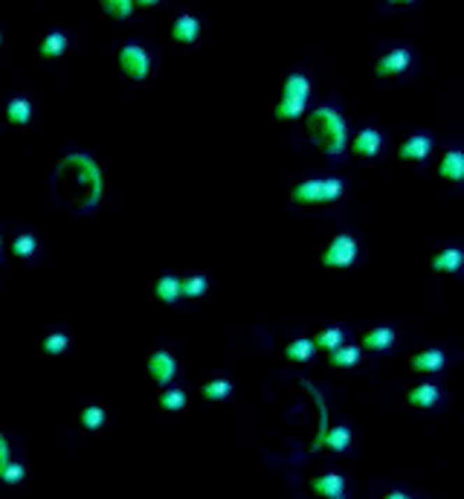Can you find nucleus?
Instances as JSON below:
<instances>
[{"mask_svg": "<svg viewBox=\"0 0 464 499\" xmlns=\"http://www.w3.org/2000/svg\"><path fill=\"white\" fill-rule=\"evenodd\" d=\"M380 148H383V137H380V131H375V128L357 131V137L351 140V151L357 157H377Z\"/></svg>", "mask_w": 464, "mask_h": 499, "instance_id": "obj_9", "label": "nucleus"}, {"mask_svg": "<svg viewBox=\"0 0 464 499\" xmlns=\"http://www.w3.org/2000/svg\"><path fill=\"white\" fill-rule=\"evenodd\" d=\"M305 108H307V102L284 99V96H282V102L276 105L273 117H276V120H282V122H293V120H302V117H305Z\"/></svg>", "mask_w": 464, "mask_h": 499, "instance_id": "obj_21", "label": "nucleus"}, {"mask_svg": "<svg viewBox=\"0 0 464 499\" xmlns=\"http://www.w3.org/2000/svg\"><path fill=\"white\" fill-rule=\"evenodd\" d=\"M348 444H351V430H348V427H334V430H328V435H325V447H331V450L342 453Z\"/></svg>", "mask_w": 464, "mask_h": 499, "instance_id": "obj_28", "label": "nucleus"}, {"mask_svg": "<svg viewBox=\"0 0 464 499\" xmlns=\"http://www.w3.org/2000/svg\"><path fill=\"white\" fill-rule=\"evenodd\" d=\"M438 398H441V392H438L435 383H421V386L409 389V395H406V400H409L412 407H418V410L435 407V404H438Z\"/></svg>", "mask_w": 464, "mask_h": 499, "instance_id": "obj_17", "label": "nucleus"}, {"mask_svg": "<svg viewBox=\"0 0 464 499\" xmlns=\"http://www.w3.org/2000/svg\"><path fill=\"white\" fill-rule=\"evenodd\" d=\"M284 99H296V102H307L311 99V82L302 73H290L284 79Z\"/></svg>", "mask_w": 464, "mask_h": 499, "instance_id": "obj_16", "label": "nucleus"}, {"mask_svg": "<svg viewBox=\"0 0 464 499\" xmlns=\"http://www.w3.org/2000/svg\"><path fill=\"white\" fill-rule=\"evenodd\" d=\"M154 296H157L160 302H166V305L177 302L180 299V276H174V273L160 276L157 284H154Z\"/></svg>", "mask_w": 464, "mask_h": 499, "instance_id": "obj_18", "label": "nucleus"}, {"mask_svg": "<svg viewBox=\"0 0 464 499\" xmlns=\"http://www.w3.org/2000/svg\"><path fill=\"white\" fill-rule=\"evenodd\" d=\"M360 345H340V349H334L331 352V357H328V363H331L334 369H351V366H357L360 363Z\"/></svg>", "mask_w": 464, "mask_h": 499, "instance_id": "obj_19", "label": "nucleus"}, {"mask_svg": "<svg viewBox=\"0 0 464 499\" xmlns=\"http://www.w3.org/2000/svg\"><path fill=\"white\" fill-rule=\"evenodd\" d=\"M102 189H105L102 168L87 154H67L52 175L55 201L73 209V212H90L102 201Z\"/></svg>", "mask_w": 464, "mask_h": 499, "instance_id": "obj_1", "label": "nucleus"}, {"mask_svg": "<svg viewBox=\"0 0 464 499\" xmlns=\"http://www.w3.org/2000/svg\"><path fill=\"white\" fill-rule=\"evenodd\" d=\"M148 375L154 377L157 386H168V383L174 380V375H177V360H174L168 352H154L148 357Z\"/></svg>", "mask_w": 464, "mask_h": 499, "instance_id": "obj_6", "label": "nucleus"}, {"mask_svg": "<svg viewBox=\"0 0 464 499\" xmlns=\"http://www.w3.org/2000/svg\"><path fill=\"white\" fill-rule=\"evenodd\" d=\"M35 249H38V241H35V236H29V233H21V236L12 241V253H15L17 259H32Z\"/></svg>", "mask_w": 464, "mask_h": 499, "instance_id": "obj_29", "label": "nucleus"}, {"mask_svg": "<svg viewBox=\"0 0 464 499\" xmlns=\"http://www.w3.org/2000/svg\"><path fill=\"white\" fill-rule=\"evenodd\" d=\"M0 44H3V35H0Z\"/></svg>", "mask_w": 464, "mask_h": 499, "instance_id": "obj_37", "label": "nucleus"}, {"mask_svg": "<svg viewBox=\"0 0 464 499\" xmlns=\"http://www.w3.org/2000/svg\"><path fill=\"white\" fill-rule=\"evenodd\" d=\"M311 340H314V349H322V352L331 354L334 349H340V345H342L345 331L334 325V328H325V331H319V334H317V337H311Z\"/></svg>", "mask_w": 464, "mask_h": 499, "instance_id": "obj_22", "label": "nucleus"}, {"mask_svg": "<svg viewBox=\"0 0 464 499\" xmlns=\"http://www.w3.org/2000/svg\"><path fill=\"white\" fill-rule=\"evenodd\" d=\"M206 291H209V279L201 273L180 279V296H186V299H201Z\"/></svg>", "mask_w": 464, "mask_h": 499, "instance_id": "obj_25", "label": "nucleus"}, {"mask_svg": "<svg viewBox=\"0 0 464 499\" xmlns=\"http://www.w3.org/2000/svg\"><path fill=\"white\" fill-rule=\"evenodd\" d=\"M67 345H70V337H67V334L52 331V334H47V340H44V352H47V354H61V352H67Z\"/></svg>", "mask_w": 464, "mask_h": 499, "instance_id": "obj_32", "label": "nucleus"}, {"mask_svg": "<svg viewBox=\"0 0 464 499\" xmlns=\"http://www.w3.org/2000/svg\"><path fill=\"white\" fill-rule=\"evenodd\" d=\"M44 55V59H58V55L67 52V35L64 32H50L44 41H41V50H38Z\"/></svg>", "mask_w": 464, "mask_h": 499, "instance_id": "obj_24", "label": "nucleus"}, {"mask_svg": "<svg viewBox=\"0 0 464 499\" xmlns=\"http://www.w3.org/2000/svg\"><path fill=\"white\" fill-rule=\"evenodd\" d=\"M430 151H433V140L427 137V133H415V137L403 140L398 157L406 160V163H418V160H427Z\"/></svg>", "mask_w": 464, "mask_h": 499, "instance_id": "obj_8", "label": "nucleus"}, {"mask_svg": "<svg viewBox=\"0 0 464 499\" xmlns=\"http://www.w3.org/2000/svg\"><path fill=\"white\" fill-rule=\"evenodd\" d=\"M314 340H307V337H302V340H293V342H287V349H284V357L287 360H293V363H305V360H311L314 357Z\"/></svg>", "mask_w": 464, "mask_h": 499, "instance_id": "obj_23", "label": "nucleus"}, {"mask_svg": "<svg viewBox=\"0 0 464 499\" xmlns=\"http://www.w3.org/2000/svg\"><path fill=\"white\" fill-rule=\"evenodd\" d=\"M342 191H345V183L340 178H314V180H305V183L293 186L290 201L299 203V206H322V203L340 201Z\"/></svg>", "mask_w": 464, "mask_h": 499, "instance_id": "obj_3", "label": "nucleus"}, {"mask_svg": "<svg viewBox=\"0 0 464 499\" xmlns=\"http://www.w3.org/2000/svg\"><path fill=\"white\" fill-rule=\"evenodd\" d=\"M105 421H108V415H105L102 407H87V410H82V427H85V430H102Z\"/></svg>", "mask_w": 464, "mask_h": 499, "instance_id": "obj_31", "label": "nucleus"}, {"mask_svg": "<svg viewBox=\"0 0 464 499\" xmlns=\"http://www.w3.org/2000/svg\"><path fill=\"white\" fill-rule=\"evenodd\" d=\"M305 128H307L311 143L322 151V154L337 157L348 148V125H345V117L337 108L311 110L307 113V120H305Z\"/></svg>", "mask_w": 464, "mask_h": 499, "instance_id": "obj_2", "label": "nucleus"}, {"mask_svg": "<svg viewBox=\"0 0 464 499\" xmlns=\"http://www.w3.org/2000/svg\"><path fill=\"white\" fill-rule=\"evenodd\" d=\"M444 363H447V357H444L441 349H427V352H418L409 360V366H412V372H441Z\"/></svg>", "mask_w": 464, "mask_h": 499, "instance_id": "obj_15", "label": "nucleus"}, {"mask_svg": "<svg viewBox=\"0 0 464 499\" xmlns=\"http://www.w3.org/2000/svg\"><path fill=\"white\" fill-rule=\"evenodd\" d=\"M203 398L206 400H224V398H229L232 395V380H226V377H215V380H209V383H203Z\"/></svg>", "mask_w": 464, "mask_h": 499, "instance_id": "obj_26", "label": "nucleus"}, {"mask_svg": "<svg viewBox=\"0 0 464 499\" xmlns=\"http://www.w3.org/2000/svg\"><path fill=\"white\" fill-rule=\"evenodd\" d=\"M9 465V444H6V438L0 435V470H3Z\"/></svg>", "mask_w": 464, "mask_h": 499, "instance_id": "obj_34", "label": "nucleus"}, {"mask_svg": "<svg viewBox=\"0 0 464 499\" xmlns=\"http://www.w3.org/2000/svg\"><path fill=\"white\" fill-rule=\"evenodd\" d=\"M102 9L113 17V21H128L131 12H133V3L131 0H105Z\"/></svg>", "mask_w": 464, "mask_h": 499, "instance_id": "obj_30", "label": "nucleus"}, {"mask_svg": "<svg viewBox=\"0 0 464 499\" xmlns=\"http://www.w3.org/2000/svg\"><path fill=\"white\" fill-rule=\"evenodd\" d=\"M6 117H9L12 125H27V122L32 120V105H29V99H24V96H15V99H9Z\"/></svg>", "mask_w": 464, "mask_h": 499, "instance_id": "obj_20", "label": "nucleus"}, {"mask_svg": "<svg viewBox=\"0 0 464 499\" xmlns=\"http://www.w3.org/2000/svg\"><path fill=\"white\" fill-rule=\"evenodd\" d=\"M383 499H412V496H406V493H400V491H392V493H386Z\"/></svg>", "mask_w": 464, "mask_h": 499, "instance_id": "obj_36", "label": "nucleus"}, {"mask_svg": "<svg viewBox=\"0 0 464 499\" xmlns=\"http://www.w3.org/2000/svg\"><path fill=\"white\" fill-rule=\"evenodd\" d=\"M438 175L444 180H450V183H461L464 180V157H461L458 148L444 154V160L438 163Z\"/></svg>", "mask_w": 464, "mask_h": 499, "instance_id": "obj_14", "label": "nucleus"}, {"mask_svg": "<svg viewBox=\"0 0 464 499\" xmlns=\"http://www.w3.org/2000/svg\"><path fill=\"white\" fill-rule=\"evenodd\" d=\"M119 67L131 82H145L151 73V55L140 44H125L119 50Z\"/></svg>", "mask_w": 464, "mask_h": 499, "instance_id": "obj_4", "label": "nucleus"}, {"mask_svg": "<svg viewBox=\"0 0 464 499\" xmlns=\"http://www.w3.org/2000/svg\"><path fill=\"white\" fill-rule=\"evenodd\" d=\"M24 476H27V468H24L21 462H9L3 470H0V479H3L6 485H17Z\"/></svg>", "mask_w": 464, "mask_h": 499, "instance_id": "obj_33", "label": "nucleus"}, {"mask_svg": "<svg viewBox=\"0 0 464 499\" xmlns=\"http://www.w3.org/2000/svg\"><path fill=\"white\" fill-rule=\"evenodd\" d=\"M409 64H412V52L406 47H398V50H389L383 55V59L377 62V67H375V73L380 75V79H389V75H398L403 70H409Z\"/></svg>", "mask_w": 464, "mask_h": 499, "instance_id": "obj_7", "label": "nucleus"}, {"mask_svg": "<svg viewBox=\"0 0 464 499\" xmlns=\"http://www.w3.org/2000/svg\"><path fill=\"white\" fill-rule=\"evenodd\" d=\"M354 259H357V241H354V236H348V233H340L331 244H328L325 253H322V264L325 267H334V270L351 267Z\"/></svg>", "mask_w": 464, "mask_h": 499, "instance_id": "obj_5", "label": "nucleus"}, {"mask_svg": "<svg viewBox=\"0 0 464 499\" xmlns=\"http://www.w3.org/2000/svg\"><path fill=\"white\" fill-rule=\"evenodd\" d=\"M201 35V21L195 15H180L177 21L171 24V38L177 44H195Z\"/></svg>", "mask_w": 464, "mask_h": 499, "instance_id": "obj_11", "label": "nucleus"}, {"mask_svg": "<svg viewBox=\"0 0 464 499\" xmlns=\"http://www.w3.org/2000/svg\"><path fill=\"white\" fill-rule=\"evenodd\" d=\"M398 340L395 328H389V325H380V328H372V331H365L363 334V349H369V352H386V349H392Z\"/></svg>", "mask_w": 464, "mask_h": 499, "instance_id": "obj_12", "label": "nucleus"}, {"mask_svg": "<svg viewBox=\"0 0 464 499\" xmlns=\"http://www.w3.org/2000/svg\"><path fill=\"white\" fill-rule=\"evenodd\" d=\"M464 264V253L458 247H444L441 253L433 256V270L435 273H458Z\"/></svg>", "mask_w": 464, "mask_h": 499, "instance_id": "obj_13", "label": "nucleus"}, {"mask_svg": "<svg viewBox=\"0 0 464 499\" xmlns=\"http://www.w3.org/2000/svg\"><path fill=\"white\" fill-rule=\"evenodd\" d=\"M186 392L183 389H163V395H160V407L166 410V412H180V410H186Z\"/></svg>", "mask_w": 464, "mask_h": 499, "instance_id": "obj_27", "label": "nucleus"}, {"mask_svg": "<svg viewBox=\"0 0 464 499\" xmlns=\"http://www.w3.org/2000/svg\"><path fill=\"white\" fill-rule=\"evenodd\" d=\"M311 491L319 493V496H328V499H342L345 479H342L340 473H322V476H314V479H311Z\"/></svg>", "mask_w": 464, "mask_h": 499, "instance_id": "obj_10", "label": "nucleus"}, {"mask_svg": "<svg viewBox=\"0 0 464 499\" xmlns=\"http://www.w3.org/2000/svg\"><path fill=\"white\" fill-rule=\"evenodd\" d=\"M133 6H140V9H151V6H157V0H137Z\"/></svg>", "mask_w": 464, "mask_h": 499, "instance_id": "obj_35", "label": "nucleus"}]
</instances>
